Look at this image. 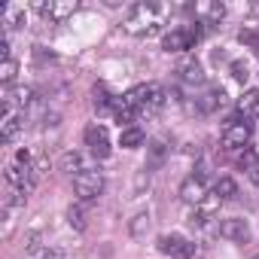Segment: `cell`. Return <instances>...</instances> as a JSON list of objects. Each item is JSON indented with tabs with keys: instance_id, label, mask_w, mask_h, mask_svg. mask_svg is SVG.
<instances>
[{
	"instance_id": "cell-10",
	"label": "cell",
	"mask_w": 259,
	"mask_h": 259,
	"mask_svg": "<svg viewBox=\"0 0 259 259\" xmlns=\"http://www.w3.org/2000/svg\"><path fill=\"white\" fill-rule=\"evenodd\" d=\"M220 235L229 238V241L247 244V241H250V226H247V220H241V217H229V220L220 223Z\"/></svg>"
},
{
	"instance_id": "cell-8",
	"label": "cell",
	"mask_w": 259,
	"mask_h": 259,
	"mask_svg": "<svg viewBox=\"0 0 259 259\" xmlns=\"http://www.w3.org/2000/svg\"><path fill=\"white\" fill-rule=\"evenodd\" d=\"M201 37V31L198 28H177V31H171L168 37H165V49L168 52H186V49H192L195 46V40Z\"/></svg>"
},
{
	"instance_id": "cell-27",
	"label": "cell",
	"mask_w": 259,
	"mask_h": 259,
	"mask_svg": "<svg viewBox=\"0 0 259 259\" xmlns=\"http://www.w3.org/2000/svg\"><path fill=\"white\" fill-rule=\"evenodd\" d=\"M232 76H235L238 82H247V76H250V67H247L244 61H232Z\"/></svg>"
},
{
	"instance_id": "cell-19",
	"label": "cell",
	"mask_w": 259,
	"mask_h": 259,
	"mask_svg": "<svg viewBox=\"0 0 259 259\" xmlns=\"http://www.w3.org/2000/svg\"><path fill=\"white\" fill-rule=\"evenodd\" d=\"M213 195H217L220 201H229V198H235V195H238V183H235L232 177H220V180H217V186H213Z\"/></svg>"
},
{
	"instance_id": "cell-16",
	"label": "cell",
	"mask_w": 259,
	"mask_h": 259,
	"mask_svg": "<svg viewBox=\"0 0 259 259\" xmlns=\"http://www.w3.org/2000/svg\"><path fill=\"white\" fill-rule=\"evenodd\" d=\"M113 116H116V122H119V125H122V122L128 125V122H135L138 110L128 104V101H125V95H122V98H116V101H113Z\"/></svg>"
},
{
	"instance_id": "cell-30",
	"label": "cell",
	"mask_w": 259,
	"mask_h": 259,
	"mask_svg": "<svg viewBox=\"0 0 259 259\" xmlns=\"http://www.w3.org/2000/svg\"><path fill=\"white\" fill-rule=\"evenodd\" d=\"M250 180H253V183H259V168H253V171H250Z\"/></svg>"
},
{
	"instance_id": "cell-3",
	"label": "cell",
	"mask_w": 259,
	"mask_h": 259,
	"mask_svg": "<svg viewBox=\"0 0 259 259\" xmlns=\"http://www.w3.org/2000/svg\"><path fill=\"white\" fill-rule=\"evenodd\" d=\"M125 101L132 104L138 113H156V110L165 104V92H162L159 85L147 82V85H135L132 92L125 95Z\"/></svg>"
},
{
	"instance_id": "cell-14",
	"label": "cell",
	"mask_w": 259,
	"mask_h": 259,
	"mask_svg": "<svg viewBox=\"0 0 259 259\" xmlns=\"http://www.w3.org/2000/svg\"><path fill=\"white\" fill-rule=\"evenodd\" d=\"M177 73L183 76V82H192V85L204 79V73H201V64H198L195 58H183V61L177 64Z\"/></svg>"
},
{
	"instance_id": "cell-28",
	"label": "cell",
	"mask_w": 259,
	"mask_h": 259,
	"mask_svg": "<svg viewBox=\"0 0 259 259\" xmlns=\"http://www.w3.org/2000/svg\"><path fill=\"white\" fill-rule=\"evenodd\" d=\"M147 220H150L147 213H138V217H135V223H132V235H135V238H141V235H144V226H150Z\"/></svg>"
},
{
	"instance_id": "cell-9",
	"label": "cell",
	"mask_w": 259,
	"mask_h": 259,
	"mask_svg": "<svg viewBox=\"0 0 259 259\" xmlns=\"http://www.w3.org/2000/svg\"><path fill=\"white\" fill-rule=\"evenodd\" d=\"M43 19H49L52 25H58V22H64L67 16H73V4H67V0H49V4H46V0H40V4L34 7Z\"/></svg>"
},
{
	"instance_id": "cell-18",
	"label": "cell",
	"mask_w": 259,
	"mask_h": 259,
	"mask_svg": "<svg viewBox=\"0 0 259 259\" xmlns=\"http://www.w3.org/2000/svg\"><path fill=\"white\" fill-rule=\"evenodd\" d=\"M220 104H223V89H207V92L198 98V110H201V113H213Z\"/></svg>"
},
{
	"instance_id": "cell-1",
	"label": "cell",
	"mask_w": 259,
	"mask_h": 259,
	"mask_svg": "<svg viewBox=\"0 0 259 259\" xmlns=\"http://www.w3.org/2000/svg\"><path fill=\"white\" fill-rule=\"evenodd\" d=\"M7 183H10L19 195H28V192L34 189V183H37V171H34V165H31L28 150H19L16 159L7 165Z\"/></svg>"
},
{
	"instance_id": "cell-25",
	"label": "cell",
	"mask_w": 259,
	"mask_h": 259,
	"mask_svg": "<svg viewBox=\"0 0 259 259\" xmlns=\"http://www.w3.org/2000/svg\"><path fill=\"white\" fill-rule=\"evenodd\" d=\"M238 40H241L244 46H250V49L259 55V31H253V28H244V31L238 34Z\"/></svg>"
},
{
	"instance_id": "cell-12",
	"label": "cell",
	"mask_w": 259,
	"mask_h": 259,
	"mask_svg": "<svg viewBox=\"0 0 259 259\" xmlns=\"http://www.w3.org/2000/svg\"><path fill=\"white\" fill-rule=\"evenodd\" d=\"M31 98H34V92L31 89H4V110H16L19 113V107H28L31 104Z\"/></svg>"
},
{
	"instance_id": "cell-4",
	"label": "cell",
	"mask_w": 259,
	"mask_h": 259,
	"mask_svg": "<svg viewBox=\"0 0 259 259\" xmlns=\"http://www.w3.org/2000/svg\"><path fill=\"white\" fill-rule=\"evenodd\" d=\"M73 189H76L79 201H95L104 192V174L98 168H85L73 177Z\"/></svg>"
},
{
	"instance_id": "cell-22",
	"label": "cell",
	"mask_w": 259,
	"mask_h": 259,
	"mask_svg": "<svg viewBox=\"0 0 259 259\" xmlns=\"http://www.w3.org/2000/svg\"><path fill=\"white\" fill-rule=\"evenodd\" d=\"M61 168H64V171H70L73 177H76L79 171H85V168H82V159H79V153H64V159H61Z\"/></svg>"
},
{
	"instance_id": "cell-21",
	"label": "cell",
	"mask_w": 259,
	"mask_h": 259,
	"mask_svg": "<svg viewBox=\"0 0 259 259\" xmlns=\"http://www.w3.org/2000/svg\"><path fill=\"white\" fill-rule=\"evenodd\" d=\"M16 73H19V64H16L13 58H7V61H4V67H0V82H4L7 89H13V79H16Z\"/></svg>"
},
{
	"instance_id": "cell-2",
	"label": "cell",
	"mask_w": 259,
	"mask_h": 259,
	"mask_svg": "<svg viewBox=\"0 0 259 259\" xmlns=\"http://www.w3.org/2000/svg\"><path fill=\"white\" fill-rule=\"evenodd\" d=\"M159 28V7L156 4H138L125 16V31L128 34H153Z\"/></svg>"
},
{
	"instance_id": "cell-6",
	"label": "cell",
	"mask_w": 259,
	"mask_h": 259,
	"mask_svg": "<svg viewBox=\"0 0 259 259\" xmlns=\"http://www.w3.org/2000/svg\"><path fill=\"white\" fill-rule=\"evenodd\" d=\"M159 253L171 256V259H192L195 256V244L183 235H162L159 238Z\"/></svg>"
},
{
	"instance_id": "cell-24",
	"label": "cell",
	"mask_w": 259,
	"mask_h": 259,
	"mask_svg": "<svg viewBox=\"0 0 259 259\" xmlns=\"http://www.w3.org/2000/svg\"><path fill=\"white\" fill-rule=\"evenodd\" d=\"M223 16H226V7L223 4H207L204 7V25H217Z\"/></svg>"
},
{
	"instance_id": "cell-7",
	"label": "cell",
	"mask_w": 259,
	"mask_h": 259,
	"mask_svg": "<svg viewBox=\"0 0 259 259\" xmlns=\"http://www.w3.org/2000/svg\"><path fill=\"white\" fill-rule=\"evenodd\" d=\"M85 147L95 159H107L110 156V135H107V128L104 125H89L85 128Z\"/></svg>"
},
{
	"instance_id": "cell-20",
	"label": "cell",
	"mask_w": 259,
	"mask_h": 259,
	"mask_svg": "<svg viewBox=\"0 0 259 259\" xmlns=\"http://www.w3.org/2000/svg\"><path fill=\"white\" fill-rule=\"evenodd\" d=\"M22 19H25V10H22V7L10 4V7L4 10V25H7V28H16V25H22Z\"/></svg>"
},
{
	"instance_id": "cell-13",
	"label": "cell",
	"mask_w": 259,
	"mask_h": 259,
	"mask_svg": "<svg viewBox=\"0 0 259 259\" xmlns=\"http://www.w3.org/2000/svg\"><path fill=\"white\" fill-rule=\"evenodd\" d=\"M22 128V116L16 110H4V122H0V141L4 144H13V138L19 135Z\"/></svg>"
},
{
	"instance_id": "cell-31",
	"label": "cell",
	"mask_w": 259,
	"mask_h": 259,
	"mask_svg": "<svg viewBox=\"0 0 259 259\" xmlns=\"http://www.w3.org/2000/svg\"><path fill=\"white\" fill-rule=\"evenodd\" d=\"M253 259H259V253H256V256H253Z\"/></svg>"
},
{
	"instance_id": "cell-11",
	"label": "cell",
	"mask_w": 259,
	"mask_h": 259,
	"mask_svg": "<svg viewBox=\"0 0 259 259\" xmlns=\"http://www.w3.org/2000/svg\"><path fill=\"white\" fill-rule=\"evenodd\" d=\"M180 198L186 201V204H201L204 201V180L201 177H186L183 180V186H180Z\"/></svg>"
},
{
	"instance_id": "cell-17",
	"label": "cell",
	"mask_w": 259,
	"mask_h": 259,
	"mask_svg": "<svg viewBox=\"0 0 259 259\" xmlns=\"http://www.w3.org/2000/svg\"><path fill=\"white\" fill-rule=\"evenodd\" d=\"M144 141H147V135L141 132V128H135V125H132V128H125V132L119 135V144H122L125 150H138Z\"/></svg>"
},
{
	"instance_id": "cell-29",
	"label": "cell",
	"mask_w": 259,
	"mask_h": 259,
	"mask_svg": "<svg viewBox=\"0 0 259 259\" xmlns=\"http://www.w3.org/2000/svg\"><path fill=\"white\" fill-rule=\"evenodd\" d=\"M40 259H64V253H58V250H46Z\"/></svg>"
},
{
	"instance_id": "cell-26",
	"label": "cell",
	"mask_w": 259,
	"mask_h": 259,
	"mask_svg": "<svg viewBox=\"0 0 259 259\" xmlns=\"http://www.w3.org/2000/svg\"><path fill=\"white\" fill-rule=\"evenodd\" d=\"M238 165L250 174L253 168H259V159H256V153H253V150H244V153H241V159H238Z\"/></svg>"
},
{
	"instance_id": "cell-15",
	"label": "cell",
	"mask_w": 259,
	"mask_h": 259,
	"mask_svg": "<svg viewBox=\"0 0 259 259\" xmlns=\"http://www.w3.org/2000/svg\"><path fill=\"white\" fill-rule=\"evenodd\" d=\"M238 113L241 116H259V89H247L238 98Z\"/></svg>"
},
{
	"instance_id": "cell-23",
	"label": "cell",
	"mask_w": 259,
	"mask_h": 259,
	"mask_svg": "<svg viewBox=\"0 0 259 259\" xmlns=\"http://www.w3.org/2000/svg\"><path fill=\"white\" fill-rule=\"evenodd\" d=\"M67 223H70L76 232H82V229H85V213H82V207H79V204H70V207H67Z\"/></svg>"
},
{
	"instance_id": "cell-5",
	"label": "cell",
	"mask_w": 259,
	"mask_h": 259,
	"mask_svg": "<svg viewBox=\"0 0 259 259\" xmlns=\"http://www.w3.org/2000/svg\"><path fill=\"white\" fill-rule=\"evenodd\" d=\"M250 135H253L250 122H244V119H229L226 128H223V147H226V150H244V147L250 144Z\"/></svg>"
}]
</instances>
